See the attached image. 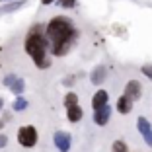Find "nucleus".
<instances>
[{
	"label": "nucleus",
	"mask_w": 152,
	"mask_h": 152,
	"mask_svg": "<svg viewBox=\"0 0 152 152\" xmlns=\"http://www.w3.org/2000/svg\"><path fill=\"white\" fill-rule=\"evenodd\" d=\"M47 47H49V41H47V35H45V26L43 23H35L27 31L26 41H23V49L31 57V61L35 63L37 68L51 66V58L47 57Z\"/></svg>",
	"instance_id": "2"
},
{
	"label": "nucleus",
	"mask_w": 152,
	"mask_h": 152,
	"mask_svg": "<svg viewBox=\"0 0 152 152\" xmlns=\"http://www.w3.org/2000/svg\"><path fill=\"white\" fill-rule=\"evenodd\" d=\"M6 142H8V139H6L4 134H0V148H4V146H6Z\"/></svg>",
	"instance_id": "21"
},
{
	"label": "nucleus",
	"mask_w": 152,
	"mask_h": 152,
	"mask_svg": "<svg viewBox=\"0 0 152 152\" xmlns=\"http://www.w3.org/2000/svg\"><path fill=\"white\" fill-rule=\"evenodd\" d=\"M125 96L131 99V102H139L140 96H142V84L139 80H129L125 86Z\"/></svg>",
	"instance_id": "5"
},
{
	"label": "nucleus",
	"mask_w": 152,
	"mask_h": 152,
	"mask_svg": "<svg viewBox=\"0 0 152 152\" xmlns=\"http://www.w3.org/2000/svg\"><path fill=\"white\" fill-rule=\"evenodd\" d=\"M53 142H55V146H57V150L68 152L70 150V144H72V137L68 133H64V131H57V133L53 134Z\"/></svg>",
	"instance_id": "4"
},
{
	"label": "nucleus",
	"mask_w": 152,
	"mask_h": 152,
	"mask_svg": "<svg viewBox=\"0 0 152 152\" xmlns=\"http://www.w3.org/2000/svg\"><path fill=\"white\" fill-rule=\"evenodd\" d=\"M142 139H144V142H146L148 146L152 148V129L148 131V133H144V134H142Z\"/></svg>",
	"instance_id": "19"
},
{
	"label": "nucleus",
	"mask_w": 152,
	"mask_h": 152,
	"mask_svg": "<svg viewBox=\"0 0 152 152\" xmlns=\"http://www.w3.org/2000/svg\"><path fill=\"white\" fill-rule=\"evenodd\" d=\"M43 4H51V2H55V0H41Z\"/></svg>",
	"instance_id": "22"
},
{
	"label": "nucleus",
	"mask_w": 152,
	"mask_h": 152,
	"mask_svg": "<svg viewBox=\"0 0 152 152\" xmlns=\"http://www.w3.org/2000/svg\"><path fill=\"white\" fill-rule=\"evenodd\" d=\"M82 115H84V111H82V107L76 103V105H70V107H66V117L70 123H78V121L82 119Z\"/></svg>",
	"instance_id": "9"
},
{
	"label": "nucleus",
	"mask_w": 152,
	"mask_h": 152,
	"mask_svg": "<svg viewBox=\"0 0 152 152\" xmlns=\"http://www.w3.org/2000/svg\"><path fill=\"white\" fill-rule=\"evenodd\" d=\"M2 2H8V0H2Z\"/></svg>",
	"instance_id": "25"
},
{
	"label": "nucleus",
	"mask_w": 152,
	"mask_h": 152,
	"mask_svg": "<svg viewBox=\"0 0 152 152\" xmlns=\"http://www.w3.org/2000/svg\"><path fill=\"white\" fill-rule=\"evenodd\" d=\"M23 4H26L23 0H14L12 4H6V6H2V8H0V14H8V12H14V10L22 8Z\"/></svg>",
	"instance_id": "14"
},
{
	"label": "nucleus",
	"mask_w": 152,
	"mask_h": 152,
	"mask_svg": "<svg viewBox=\"0 0 152 152\" xmlns=\"http://www.w3.org/2000/svg\"><path fill=\"white\" fill-rule=\"evenodd\" d=\"M140 72H142L146 78H150V80H152V64H144V66L140 68Z\"/></svg>",
	"instance_id": "17"
},
{
	"label": "nucleus",
	"mask_w": 152,
	"mask_h": 152,
	"mask_svg": "<svg viewBox=\"0 0 152 152\" xmlns=\"http://www.w3.org/2000/svg\"><path fill=\"white\" fill-rule=\"evenodd\" d=\"M76 103H78V96H76L74 92H68V94L64 96V105L70 107V105H76Z\"/></svg>",
	"instance_id": "16"
},
{
	"label": "nucleus",
	"mask_w": 152,
	"mask_h": 152,
	"mask_svg": "<svg viewBox=\"0 0 152 152\" xmlns=\"http://www.w3.org/2000/svg\"><path fill=\"white\" fill-rule=\"evenodd\" d=\"M137 129H139L140 134L148 133V131L152 129V127H150V121H148L146 117H139V119H137Z\"/></svg>",
	"instance_id": "13"
},
{
	"label": "nucleus",
	"mask_w": 152,
	"mask_h": 152,
	"mask_svg": "<svg viewBox=\"0 0 152 152\" xmlns=\"http://www.w3.org/2000/svg\"><path fill=\"white\" fill-rule=\"evenodd\" d=\"M16 78H18V76H16V74H8V76H6V78H4V86H10V84H12L14 80H16Z\"/></svg>",
	"instance_id": "20"
},
{
	"label": "nucleus",
	"mask_w": 152,
	"mask_h": 152,
	"mask_svg": "<svg viewBox=\"0 0 152 152\" xmlns=\"http://www.w3.org/2000/svg\"><path fill=\"white\" fill-rule=\"evenodd\" d=\"M111 152H129L127 142L125 140H115V142L111 144Z\"/></svg>",
	"instance_id": "15"
},
{
	"label": "nucleus",
	"mask_w": 152,
	"mask_h": 152,
	"mask_svg": "<svg viewBox=\"0 0 152 152\" xmlns=\"http://www.w3.org/2000/svg\"><path fill=\"white\" fill-rule=\"evenodd\" d=\"M105 78H107V68L105 66H96L90 74V80H92L94 86H102L105 82Z\"/></svg>",
	"instance_id": "7"
},
{
	"label": "nucleus",
	"mask_w": 152,
	"mask_h": 152,
	"mask_svg": "<svg viewBox=\"0 0 152 152\" xmlns=\"http://www.w3.org/2000/svg\"><path fill=\"white\" fill-rule=\"evenodd\" d=\"M27 105H29V102H27L26 98H22V96H18V98L14 99V103H12V109L14 111H26Z\"/></svg>",
	"instance_id": "12"
},
{
	"label": "nucleus",
	"mask_w": 152,
	"mask_h": 152,
	"mask_svg": "<svg viewBox=\"0 0 152 152\" xmlns=\"http://www.w3.org/2000/svg\"><path fill=\"white\" fill-rule=\"evenodd\" d=\"M45 35H47L53 57L66 55L70 51V47L74 45V41L78 39V31H76L74 22L70 18H64V16H55L45 26Z\"/></svg>",
	"instance_id": "1"
},
{
	"label": "nucleus",
	"mask_w": 152,
	"mask_h": 152,
	"mask_svg": "<svg viewBox=\"0 0 152 152\" xmlns=\"http://www.w3.org/2000/svg\"><path fill=\"white\" fill-rule=\"evenodd\" d=\"M109 119H111V107H109V103H105V105H102V107L94 109V123L99 127L107 125Z\"/></svg>",
	"instance_id": "6"
},
{
	"label": "nucleus",
	"mask_w": 152,
	"mask_h": 152,
	"mask_svg": "<svg viewBox=\"0 0 152 152\" xmlns=\"http://www.w3.org/2000/svg\"><path fill=\"white\" fill-rule=\"evenodd\" d=\"M2 105H4V99L0 98V109H2Z\"/></svg>",
	"instance_id": "23"
},
{
	"label": "nucleus",
	"mask_w": 152,
	"mask_h": 152,
	"mask_svg": "<svg viewBox=\"0 0 152 152\" xmlns=\"http://www.w3.org/2000/svg\"><path fill=\"white\" fill-rule=\"evenodd\" d=\"M18 142L22 144L23 148H33L37 144V129L33 125L20 127V131H18Z\"/></svg>",
	"instance_id": "3"
},
{
	"label": "nucleus",
	"mask_w": 152,
	"mask_h": 152,
	"mask_svg": "<svg viewBox=\"0 0 152 152\" xmlns=\"http://www.w3.org/2000/svg\"><path fill=\"white\" fill-rule=\"evenodd\" d=\"M107 102H109V94L105 90H98L94 94V98H92V107L98 109V107H102V105H105Z\"/></svg>",
	"instance_id": "8"
},
{
	"label": "nucleus",
	"mask_w": 152,
	"mask_h": 152,
	"mask_svg": "<svg viewBox=\"0 0 152 152\" xmlns=\"http://www.w3.org/2000/svg\"><path fill=\"white\" fill-rule=\"evenodd\" d=\"M131 109H133V102H131V99L127 98L125 94H123L119 99H117V111H119L121 115H127Z\"/></svg>",
	"instance_id": "10"
},
{
	"label": "nucleus",
	"mask_w": 152,
	"mask_h": 152,
	"mask_svg": "<svg viewBox=\"0 0 152 152\" xmlns=\"http://www.w3.org/2000/svg\"><path fill=\"white\" fill-rule=\"evenodd\" d=\"M2 127H4V121H0V129H2Z\"/></svg>",
	"instance_id": "24"
},
{
	"label": "nucleus",
	"mask_w": 152,
	"mask_h": 152,
	"mask_svg": "<svg viewBox=\"0 0 152 152\" xmlns=\"http://www.w3.org/2000/svg\"><path fill=\"white\" fill-rule=\"evenodd\" d=\"M58 4L64 6V8H74V6H76V0H58Z\"/></svg>",
	"instance_id": "18"
},
{
	"label": "nucleus",
	"mask_w": 152,
	"mask_h": 152,
	"mask_svg": "<svg viewBox=\"0 0 152 152\" xmlns=\"http://www.w3.org/2000/svg\"><path fill=\"white\" fill-rule=\"evenodd\" d=\"M8 88L12 90V92H14V94H16V96H22V94H23V90H26V82H23L22 78H20V76H18V78H16V80H14L12 84L8 86Z\"/></svg>",
	"instance_id": "11"
}]
</instances>
